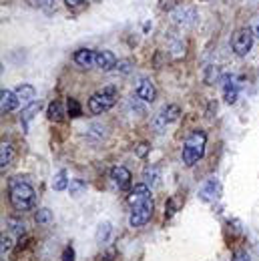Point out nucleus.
Returning <instances> with one entry per match:
<instances>
[{"label": "nucleus", "mask_w": 259, "mask_h": 261, "mask_svg": "<svg viewBox=\"0 0 259 261\" xmlns=\"http://www.w3.org/2000/svg\"><path fill=\"white\" fill-rule=\"evenodd\" d=\"M8 199H10V205L20 213L33 209L34 203H36L34 189L27 181H22L20 177L10 179V183H8Z\"/></svg>", "instance_id": "1"}, {"label": "nucleus", "mask_w": 259, "mask_h": 261, "mask_svg": "<svg viewBox=\"0 0 259 261\" xmlns=\"http://www.w3.org/2000/svg\"><path fill=\"white\" fill-rule=\"evenodd\" d=\"M205 145H207V135H205V130H201V129L193 130V133L187 137L185 145H183V153H181L183 163L187 165V167H193V165L203 157Z\"/></svg>", "instance_id": "2"}, {"label": "nucleus", "mask_w": 259, "mask_h": 261, "mask_svg": "<svg viewBox=\"0 0 259 261\" xmlns=\"http://www.w3.org/2000/svg\"><path fill=\"white\" fill-rule=\"evenodd\" d=\"M117 97H119V93H117L115 87H107V89L95 93L93 97L89 98V109H91V113L102 115L105 111H109V109L117 102Z\"/></svg>", "instance_id": "3"}, {"label": "nucleus", "mask_w": 259, "mask_h": 261, "mask_svg": "<svg viewBox=\"0 0 259 261\" xmlns=\"http://www.w3.org/2000/svg\"><path fill=\"white\" fill-rule=\"evenodd\" d=\"M153 209H155V203L153 201H147L143 205L131 207L129 225L131 227H143V225H147L151 221V217H153Z\"/></svg>", "instance_id": "4"}, {"label": "nucleus", "mask_w": 259, "mask_h": 261, "mask_svg": "<svg viewBox=\"0 0 259 261\" xmlns=\"http://www.w3.org/2000/svg\"><path fill=\"white\" fill-rule=\"evenodd\" d=\"M253 46V33L251 29H239L233 33V38H231V48L235 50V55L239 57H245Z\"/></svg>", "instance_id": "5"}, {"label": "nucleus", "mask_w": 259, "mask_h": 261, "mask_svg": "<svg viewBox=\"0 0 259 261\" xmlns=\"http://www.w3.org/2000/svg\"><path fill=\"white\" fill-rule=\"evenodd\" d=\"M127 201H129L131 207H137V205H143V203H147V201H153L149 185H145V183L135 185L133 191L129 193V197H127Z\"/></svg>", "instance_id": "6"}, {"label": "nucleus", "mask_w": 259, "mask_h": 261, "mask_svg": "<svg viewBox=\"0 0 259 261\" xmlns=\"http://www.w3.org/2000/svg\"><path fill=\"white\" fill-rule=\"evenodd\" d=\"M195 18H197V12H195V8H191V6H177V8L173 10V20H175L177 24L191 27L195 22Z\"/></svg>", "instance_id": "7"}, {"label": "nucleus", "mask_w": 259, "mask_h": 261, "mask_svg": "<svg viewBox=\"0 0 259 261\" xmlns=\"http://www.w3.org/2000/svg\"><path fill=\"white\" fill-rule=\"evenodd\" d=\"M199 197H201L203 201H217V199L221 197V183H219L217 179H209V181L201 187Z\"/></svg>", "instance_id": "8"}, {"label": "nucleus", "mask_w": 259, "mask_h": 261, "mask_svg": "<svg viewBox=\"0 0 259 261\" xmlns=\"http://www.w3.org/2000/svg\"><path fill=\"white\" fill-rule=\"evenodd\" d=\"M137 97L145 102H153L155 97H157V89L155 85L149 81V79H141L139 85H137Z\"/></svg>", "instance_id": "9"}, {"label": "nucleus", "mask_w": 259, "mask_h": 261, "mask_svg": "<svg viewBox=\"0 0 259 261\" xmlns=\"http://www.w3.org/2000/svg\"><path fill=\"white\" fill-rule=\"evenodd\" d=\"M111 179H113V183L119 187V189H127L131 185V171L127 167H115L113 171H111Z\"/></svg>", "instance_id": "10"}, {"label": "nucleus", "mask_w": 259, "mask_h": 261, "mask_svg": "<svg viewBox=\"0 0 259 261\" xmlns=\"http://www.w3.org/2000/svg\"><path fill=\"white\" fill-rule=\"evenodd\" d=\"M74 63L85 66V68L97 66V53H95V50H89V48H81V50H76V55H74Z\"/></svg>", "instance_id": "11"}, {"label": "nucleus", "mask_w": 259, "mask_h": 261, "mask_svg": "<svg viewBox=\"0 0 259 261\" xmlns=\"http://www.w3.org/2000/svg\"><path fill=\"white\" fill-rule=\"evenodd\" d=\"M18 97H16V93L14 91H2L0 93V111L2 113H10V111H14L16 107H18Z\"/></svg>", "instance_id": "12"}, {"label": "nucleus", "mask_w": 259, "mask_h": 261, "mask_svg": "<svg viewBox=\"0 0 259 261\" xmlns=\"http://www.w3.org/2000/svg\"><path fill=\"white\" fill-rule=\"evenodd\" d=\"M97 66L100 70H111L117 66V57L111 50H98L97 53Z\"/></svg>", "instance_id": "13"}, {"label": "nucleus", "mask_w": 259, "mask_h": 261, "mask_svg": "<svg viewBox=\"0 0 259 261\" xmlns=\"http://www.w3.org/2000/svg\"><path fill=\"white\" fill-rule=\"evenodd\" d=\"M14 93H16L18 100H20L24 107L33 105L34 98H36V91H34V87H31V85H20V87H18Z\"/></svg>", "instance_id": "14"}, {"label": "nucleus", "mask_w": 259, "mask_h": 261, "mask_svg": "<svg viewBox=\"0 0 259 261\" xmlns=\"http://www.w3.org/2000/svg\"><path fill=\"white\" fill-rule=\"evenodd\" d=\"M12 159H14V149H12V145L6 143V141H2V143H0V167H2V171L12 163Z\"/></svg>", "instance_id": "15"}, {"label": "nucleus", "mask_w": 259, "mask_h": 261, "mask_svg": "<svg viewBox=\"0 0 259 261\" xmlns=\"http://www.w3.org/2000/svg\"><path fill=\"white\" fill-rule=\"evenodd\" d=\"M46 115H48V119H50L53 123H61V121L65 119V109H63V102H59V100L50 102V105H48Z\"/></svg>", "instance_id": "16"}, {"label": "nucleus", "mask_w": 259, "mask_h": 261, "mask_svg": "<svg viewBox=\"0 0 259 261\" xmlns=\"http://www.w3.org/2000/svg\"><path fill=\"white\" fill-rule=\"evenodd\" d=\"M38 109H40V102H36V100H34L33 105L24 107V111H22V117H20V123H22L24 130L29 129V123H31V119L34 117V113H38Z\"/></svg>", "instance_id": "17"}, {"label": "nucleus", "mask_w": 259, "mask_h": 261, "mask_svg": "<svg viewBox=\"0 0 259 261\" xmlns=\"http://www.w3.org/2000/svg\"><path fill=\"white\" fill-rule=\"evenodd\" d=\"M143 179H145V185H149V187L159 185V169L157 167H147L143 171Z\"/></svg>", "instance_id": "18"}, {"label": "nucleus", "mask_w": 259, "mask_h": 261, "mask_svg": "<svg viewBox=\"0 0 259 261\" xmlns=\"http://www.w3.org/2000/svg\"><path fill=\"white\" fill-rule=\"evenodd\" d=\"M34 219H36V223H38L40 227H46V225H50V221H53V213H50V209L42 207V209L36 211Z\"/></svg>", "instance_id": "19"}, {"label": "nucleus", "mask_w": 259, "mask_h": 261, "mask_svg": "<svg viewBox=\"0 0 259 261\" xmlns=\"http://www.w3.org/2000/svg\"><path fill=\"white\" fill-rule=\"evenodd\" d=\"M68 191H70V195L72 197H81L85 191H87V183L81 181V179H70V183H68Z\"/></svg>", "instance_id": "20"}, {"label": "nucleus", "mask_w": 259, "mask_h": 261, "mask_svg": "<svg viewBox=\"0 0 259 261\" xmlns=\"http://www.w3.org/2000/svg\"><path fill=\"white\" fill-rule=\"evenodd\" d=\"M68 187V179H66V171H59L53 179V189L55 191H65Z\"/></svg>", "instance_id": "21"}, {"label": "nucleus", "mask_w": 259, "mask_h": 261, "mask_svg": "<svg viewBox=\"0 0 259 261\" xmlns=\"http://www.w3.org/2000/svg\"><path fill=\"white\" fill-rule=\"evenodd\" d=\"M223 97H225V100L229 105H233V102L237 100V85H233L231 81L225 83V85H223Z\"/></svg>", "instance_id": "22"}, {"label": "nucleus", "mask_w": 259, "mask_h": 261, "mask_svg": "<svg viewBox=\"0 0 259 261\" xmlns=\"http://www.w3.org/2000/svg\"><path fill=\"white\" fill-rule=\"evenodd\" d=\"M111 223H100L97 229V241L98 243H105L107 239H109V235H111Z\"/></svg>", "instance_id": "23"}, {"label": "nucleus", "mask_w": 259, "mask_h": 261, "mask_svg": "<svg viewBox=\"0 0 259 261\" xmlns=\"http://www.w3.org/2000/svg\"><path fill=\"white\" fill-rule=\"evenodd\" d=\"M8 225H10V229H12L14 233H18V235H22V233L27 231L24 221H20V219H16V217H8Z\"/></svg>", "instance_id": "24"}, {"label": "nucleus", "mask_w": 259, "mask_h": 261, "mask_svg": "<svg viewBox=\"0 0 259 261\" xmlns=\"http://www.w3.org/2000/svg\"><path fill=\"white\" fill-rule=\"evenodd\" d=\"M179 115H181V109H179L177 105H171V107H167V109H165V117H167V121H169V123L177 121V119H179Z\"/></svg>", "instance_id": "25"}, {"label": "nucleus", "mask_w": 259, "mask_h": 261, "mask_svg": "<svg viewBox=\"0 0 259 261\" xmlns=\"http://www.w3.org/2000/svg\"><path fill=\"white\" fill-rule=\"evenodd\" d=\"M68 115L70 117H81L83 115V109H81L76 98H68Z\"/></svg>", "instance_id": "26"}, {"label": "nucleus", "mask_w": 259, "mask_h": 261, "mask_svg": "<svg viewBox=\"0 0 259 261\" xmlns=\"http://www.w3.org/2000/svg\"><path fill=\"white\" fill-rule=\"evenodd\" d=\"M167 123H169V121H167L165 111H163V113H159V115H157V119H155V123H153V125H155V130H157V133H163V129L167 127Z\"/></svg>", "instance_id": "27"}, {"label": "nucleus", "mask_w": 259, "mask_h": 261, "mask_svg": "<svg viewBox=\"0 0 259 261\" xmlns=\"http://www.w3.org/2000/svg\"><path fill=\"white\" fill-rule=\"evenodd\" d=\"M10 249H12V239L6 237V235H2V249H0V253L6 255V251H10Z\"/></svg>", "instance_id": "28"}, {"label": "nucleus", "mask_w": 259, "mask_h": 261, "mask_svg": "<svg viewBox=\"0 0 259 261\" xmlns=\"http://www.w3.org/2000/svg\"><path fill=\"white\" fill-rule=\"evenodd\" d=\"M65 4L70 10H81L85 6V0H65Z\"/></svg>", "instance_id": "29"}, {"label": "nucleus", "mask_w": 259, "mask_h": 261, "mask_svg": "<svg viewBox=\"0 0 259 261\" xmlns=\"http://www.w3.org/2000/svg\"><path fill=\"white\" fill-rule=\"evenodd\" d=\"M231 261H251V257H249L247 251H235V255H233Z\"/></svg>", "instance_id": "30"}, {"label": "nucleus", "mask_w": 259, "mask_h": 261, "mask_svg": "<svg viewBox=\"0 0 259 261\" xmlns=\"http://www.w3.org/2000/svg\"><path fill=\"white\" fill-rule=\"evenodd\" d=\"M63 261H74V249L68 245L65 249V253H63Z\"/></svg>", "instance_id": "31"}, {"label": "nucleus", "mask_w": 259, "mask_h": 261, "mask_svg": "<svg viewBox=\"0 0 259 261\" xmlns=\"http://www.w3.org/2000/svg\"><path fill=\"white\" fill-rule=\"evenodd\" d=\"M251 33H253V36H259V14H255L251 20Z\"/></svg>", "instance_id": "32"}, {"label": "nucleus", "mask_w": 259, "mask_h": 261, "mask_svg": "<svg viewBox=\"0 0 259 261\" xmlns=\"http://www.w3.org/2000/svg\"><path fill=\"white\" fill-rule=\"evenodd\" d=\"M147 153H149V145H147V143H141V145L137 147V155H139V157H145Z\"/></svg>", "instance_id": "33"}, {"label": "nucleus", "mask_w": 259, "mask_h": 261, "mask_svg": "<svg viewBox=\"0 0 259 261\" xmlns=\"http://www.w3.org/2000/svg\"><path fill=\"white\" fill-rule=\"evenodd\" d=\"M36 4H38L40 8H44V10H50L53 4H55V0H36Z\"/></svg>", "instance_id": "34"}, {"label": "nucleus", "mask_w": 259, "mask_h": 261, "mask_svg": "<svg viewBox=\"0 0 259 261\" xmlns=\"http://www.w3.org/2000/svg\"><path fill=\"white\" fill-rule=\"evenodd\" d=\"M119 65H121V70H123V72H129L131 70V63L129 61H121V63H119Z\"/></svg>", "instance_id": "35"}, {"label": "nucleus", "mask_w": 259, "mask_h": 261, "mask_svg": "<svg viewBox=\"0 0 259 261\" xmlns=\"http://www.w3.org/2000/svg\"><path fill=\"white\" fill-rule=\"evenodd\" d=\"M171 6V0H161V8H169Z\"/></svg>", "instance_id": "36"}]
</instances>
